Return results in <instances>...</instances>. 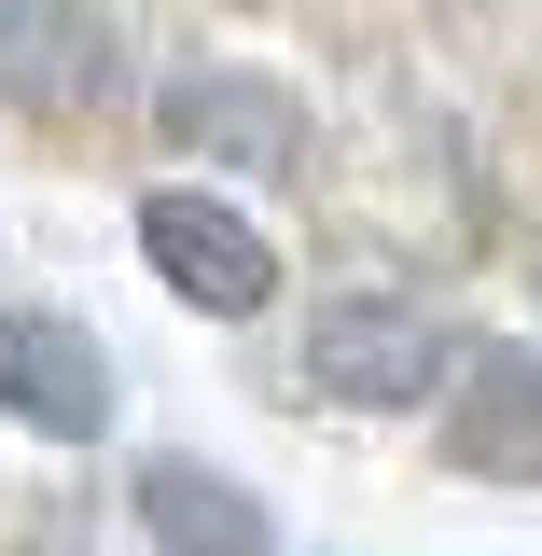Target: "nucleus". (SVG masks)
<instances>
[{"label":"nucleus","mask_w":542,"mask_h":556,"mask_svg":"<svg viewBox=\"0 0 542 556\" xmlns=\"http://www.w3.org/2000/svg\"><path fill=\"white\" fill-rule=\"evenodd\" d=\"M445 362L459 334L404 306V292H335V306H306V390H335L362 417H404V404H445Z\"/></svg>","instance_id":"obj_1"},{"label":"nucleus","mask_w":542,"mask_h":556,"mask_svg":"<svg viewBox=\"0 0 542 556\" xmlns=\"http://www.w3.org/2000/svg\"><path fill=\"white\" fill-rule=\"evenodd\" d=\"M139 251H153V278H167L196 320H265V292H278L265 223H251V208H223V195H196V181L139 195Z\"/></svg>","instance_id":"obj_2"},{"label":"nucleus","mask_w":542,"mask_h":556,"mask_svg":"<svg viewBox=\"0 0 542 556\" xmlns=\"http://www.w3.org/2000/svg\"><path fill=\"white\" fill-rule=\"evenodd\" d=\"M0 417L42 445H98L112 431V348L70 306H0Z\"/></svg>","instance_id":"obj_3"},{"label":"nucleus","mask_w":542,"mask_h":556,"mask_svg":"<svg viewBox=\"0 0 542 556\" xmlns=\"http://www.w3.org/2000/svg\"><path fill=\"white\" fill-rule=\"evenodd\" d=\"M167 153L181 167H251V181H292L306 167V112L265 70H181L167 84Z\"/></svg>","instance_id":"obj_4"},{"label":"nucleus","mask_w":542,"mask_h":556,"mask_svg":"<svg viewBox=\"0 0 542 556\" xmlns=\"http://www.w3.org/2000/svg\"><path fill=\"white\" fill-rule=\"evenodd\" d=\"M0 98L28 126H84L112 98V14L98 0H0Z\"/></svg>","instance_id":"obj_5"},{"label":"nucleus","mask_w":542,"mask_h":556,"mask_svg":"<svg viewBox=\"0 0 542 556\" xmlns=\"http://www.w3.org/2000/svg\"><path fill=\"white\" fill-rule=\"evenodd\" d=\"M445 459L487 486H542V362L529 348H459L445 362Z\"/></svg>","instance_id":"obj_6"},{"label":"nucleus","mask_w":542,"mask_h":556,"mask_svg":"<svg viewBox=\"0 0 542 556\" xmlns=\"http://www.w3.org/2000/svg\"><path fill=\"white\" fill-rule=\"evenodd\" d=\"M126 501H139V529H153V556H278V515L237 473H209V459H139Z\"/></svg>","instance_id":"obj_7"}]
</instances>
